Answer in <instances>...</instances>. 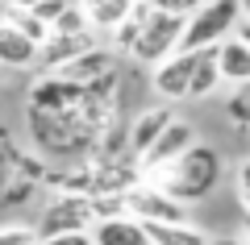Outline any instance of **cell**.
I'll use <instances>...</instances> for the list:
<instances>
[{"label": "cell", "mask_w": 250, "mask_h": 245, "mask_svg": "<svg viewBox=\"0 0 250 245\" xmlns=\"http://www.w3.org/2000/svg\"><path fill=\"white\" fill-rule=\"evenodd\" d=\"M188 75H192V54H171V58L150 67V83L163 100H184L188 96Z\"/></svg>", "instance_id": "9c48e42d"}, {"label": "cell", "mask_w": 250, "mask_h": 245, "mask_svg": "<svg viewBox=\"0 0 250 245\" xmlns=\"http://www.w3.org/2000/svg\"><path fill=\"white\" fill-rule=\"evenodd\" d=\"M142 233L150 245H208V233L192 220L188 225H142Z\"/></svg>", "instance_id": "e0dca14e"}, {"label": "cell", "mask_w": 250, "mask_h": 245, "mask_svg": "<svg viewBox=\"0 0 250 245\" xmlns=\"http://www.w3.org/2000/svg\"><path fill=\"white\" fill-rule=\"evenodd\" d=\"M96 50V38L92 34H75V38H46L42 46H38V62H42V75H54V71H62L67 62H75L80 54Z\"/></svg>", "instance_id": "ba28073f"}, {"label": "cell", "mask_w": 250, "mask_h": 245, "mask_svg": "<svg viewBox=\"0 0 250 245\" xmlns=\"http://www.w3.org/2000/svg\"><path fill=\"white\" fill-rule=\"evenodd\" d=\"M50 34L54 38H75V34H88V25H83V13L75 9V0L67 4V9L54 17V25H50Z\"/></svg>", "instance_id": "ac0fdd59"}, {"label": "cell", "mask_w": 250, "mask_h": 245, "mask_svg": "<svg viewBox=\"0 0 250 245\" xmlns=\"http://www.w3.org/2000/svg\"><path fill=\"white\" fill-rule=\"evenodd\" d=\"M208 245H246V241H238V237H217L213 241V237H208Z\"/></svg>", "instance_id": "cb8c5ba5"}, {"label": "cell", "mask_w": 250, "mask_h": 245, "mask_svg": "<svg viewBox=\"0 0 250 245\" xmlns=\"http://www.w3.org/2000/svg\"><path fill=\"white\" fill-rule=\"evenodd\" d=\"M171 121H175V113H171L167 104H154V108H146V113H138L134 125H129V158L138 162V158L159 141V133L167 129Z\"/></svg>", "instance_id": "8fae6325"}, {"label": "cell", "mask_w": 250, "mask_h": 245, "mask_svg": "<svg viewBox=\"0 0 250 245\" xmlns=\"http://www.w3.org/2000/svg\"><path fill=\"white\" fill-rule=\"evenodd\" d=\"M242 0H205L192 17H184V29H179V46L175 54H200L213 50L217 42L233 34V25L242 21Z\"/></svg>", "instance_id": "7a4b0ae2"}, {"label": "cell", "mask_w": 250, "mask_h": 245, "mask_svg": "<svg viewBox=\"0 0 250 245\" xmlns=\"http://www.w3.org/2000/svg\"><path fill=\"white\" fill-rule=\"evenodd\" d=\"M34 62H38V46L25 42L13 25H4V21H0V67L25 71V67H34Z\"/></svg>", "instance_id": "9a60e30c"}, {"label": "cell", "mask_w": 250, "mask_h": 245, "mask_svg": "<svg viewBox=\"0 0 250 245\" xmlns=\"http://www.w3.org/2000/svg\"><path fill=\"white\" fill-rule=\"evenodd\" d=\"M88 237H92V245H150L146 233H142V225L129 220V216H121V220H96V225L88 228Z\"/></svg>", "instance_id": "5bb4252c"}, {"label": "cell", "mask_w": 250, "mask_h": 245, "mask_svg": "<svg viewBox=\"0 0 250 245\" xmlns=\"http://www.w3.org/2000/svg\"><path fill=\"white\" fill-rule=\"evenodd\" d=\"M233 187H238V204H242V208H250V191H246V162H238V183H233Z\"/></svg>", "instance_id": "7402d4cb"}, {"label": "cell", "mask_w": 250, "mask_h": 245, "mask_svg": "<svg viewBox=\"0 0 250 245\" xmlns=\"http://www.w3.org/2000/svg\"><path fill=\"white\" fill-rule=\"evenodd\" d=\"M179 29H184V17H167V13H150L146 9V21H142V29H138L134 46H129V54H134L138 62H150L154 67V62H163V58L175 54Z\"/></svg>", "instance_id": "5b68a950"}, {"label": "cell", "mask_w": 250, "mask_h": 245, "mask_svg": "<svg viewBox=\"0 0 250 245\" xmlns=\"http://www.w3.org/2000/svg\"><path fill=\"white\" fill-rule=\"evenodd\" d=\"M46 162L38 154H25L4 125H0V204H21L42 187Z\"/></svg>", "instance_id": "3957f363"}, {"label": "cell", "mask_w": 250, "mask_h": 245, "mask_svg": "<svg viewBox=\"0 0 250 245\" xmlns=\"http://www.w3.org/2000/svg\"><path fill=\"white\" fill-rule=\"evenodd\" d=\"M38 245H92V237L88 233H67V237H46Z\"/></svg>", "instance_id": "44dd1931"}, {"label": "cell", "mask_w": 250, "mask_h": 245, "mask_svg": "<svg viewBox=\"0 0 250 245\" xmlns=\"http://www.w3.org/2000/svg\"><path fill=\"white\" fill-rule=\"evenodd\" d=\"M138 179L146 187H154V191H163L167 200H175L179 208H188V204L205 200L217 187V179H221V154L213 146H205V141H196V146H188L179 158H171L167 167L146 170Z\"/></svg>", "instance_id": "6da1fadb"}, {"label": "cell", "mask_w": 250, "mask_h": 245, "mask_svg": "<svg viewBox=\"0 0 250 245\" xmlns=\"http://www.w3.org/2000/svg\"><path fill=\"white\" fill-rule=\"evenodd\" d=\"M121 204H125V216L138 220V225H188V208H179L163 191L146 187L142 179L129 191H121Z\"/></svg>", "instance_id": "8992f818"}, {"label": "cell", "mask_w": 250, "mask_h": 245, "mask_svg": "<svg viewBox=\"0 0 250 245\" xmlns=\"http://www.w3.org/2000/svg\"><path fill=\"white\" fill-rule=\"evenodd\" d=\"M0 245H38V233L34 225L13 220V225H0Z\"/></svg>", "instance_id": "ffe728a7"}, {"label": "cell", "mask_w": 250, "mask_h": 245, "mask_svg": "<svg viewBox=\"0 0 250 245\" xmlns=\"http://www.w3.org/2000/svg\"><path fill=\"white\" fill-rule=\"evenodd\" d=\"M138 0H75V9L83 13V25L92 29H117L129 13H134Z\"/></svg>", "instance_id": "4fadbf2b"}, {"label": "cell", "mask_w": 250, "mask_h": 245, "mask_svg": "<svg viewBox=\"0 0 250 245\" xmlns=\"http://www.w3.org/2000/svg\"><path fill=\"white\" fill-rule=\"evenodd\" d=\"M221 88V79H217V58L213 50H200L192 54V75H188V100H205Z\"/></svg>", "instance_id": "2e32d148"}, {"label": "cell", "mask_w": 250, "mask_h": 245, "mask_svg": "<svg viewBox=\"0 0 250 245\" xmlns=\"http://www.w3.org/2000/svg\"><path fill=\"white\" fill-rule=\"evenodd\" d=\"M113 54L108 50H88V54H80L75 62H67L62 71H54L59 79H67V83H75V88H88V83H96V79H104V75H113Z\"/></svg>", "instance_id": "7c38bea8"}, {"label": "cell", "mask_w": 250, "mask_h": 245, "mask_svg": "<svg viewBox=\"0 0 250 245\" xmlns=\"http://www.w3.org/2000/svg\"><path fill=\"white\" fill-rule=\"evenodd\" d=\"M92 225H96V216H92V200H88V195L50 191V200H46V208H42V220L34 225V233H38V241H46V237L88 233Z\"/></svg>", "instance_id": "277c9868"}, {"label": "cell", "mask_w": 250, "mask_h": 245, "mask_svg": "<svg viewBox=\"0 0 250 245\" xmlns=\"http://www.w3.org/2000/svg\"><path fill=\"white\" fill-rule=\"evenodd\" d=\"M196 141H200V137H196V129H192L188 121H179V116H175V121H171L167 129L159 133V141H154V146L146 150L142 158H138V175H146V170H159V167H167L171 158H179L188 146H196Z\"/></svg>", "instance_id": "52a82bcc"}, {"label": "cell", "mask_w": 250, "mask_h": 245, "mask_svg": "<svg viewBox=\"0 0 250 245\" xmlns=\"http://www.w3.org/2000/svg\"><path fill=\"white\" fill-rule=\"evenodd\" d=\"M213 58H217V79H221V83L246 88V79H250V42L225 38V42L213 46Z\"/></svg>", "instance_id": "30bf717a"}, {"label": "cell", "mask_w": 250, "mask_h": 245, "mask_svg": "<svg viewBox=\"0 0 250 245\" xmlns=\"http://www.w3.org/2000/svg\"><path fill=\"white\" fill-rule=\"evenodd\" d=\"M225 116H229L233 129H246L250 125V92L246 88H238L229 100H225Z\"/></svg>", "instance_id": "d6986e66"}, {"label": "cell", "mask_w": 250, "mask_h": 245, "mask_svg": "<svg viewBox=\"0 0 250 245\" xmlns=\"http://www.w3.org/2000/svg\"><path fill=\"white\" fill-rule=\"evenodd\" d=\"M4 4H9V9H17V13H29L34 4H42V0H4Z\"/></svg>", "instance_id": "603a6c76"}]
</instances>
